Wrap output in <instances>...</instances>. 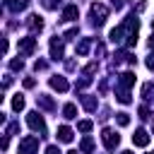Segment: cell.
I'll list each match as a JSON object with an SVG mask.
<instances>
[{"mask_svg": "<svg viewBox=\"0 0 154 154\" xmlns=\"http://www.w3.org/2000/svg\"><path fill=\"white\" fill-rule=\"evenodd\" d=\"M36 149H38V137L29 135V137L19 140V154H36Z\"/></svg>", "mask_w": 154, "mask_h": 154, "instance_id": "6da1fadb", "label": "cell"}, {"mask_svg": "<svg viewBox=\"0 0 154 154\" xmlns=\"http://www.w3.org/2000/svg\"><path fill=\"white\" fill-rule=\"evenodd\" d=\"M91 17H94V24H103L106 17H108V7L101 5V2H94L91 5Z\"/></svg>", "mask_w": 154, "mask_h": 154, "instance_id": "7a4b0ae2", "label": "cell"}, {"mask_svg": "<svg viewBox=\"0 0 154 154\" xmlns=\"http://www.w3.org/2000/svg\"><path fill=\"white\" fill-rule=\"evenodd\" d=\"M26 123H29V128H31V130H36V132H46V123H43V116H38L36 111H31V113L26 116Z\"/></svg>", "mask_w": 154, "mask_h": 154, "instance_id": "3957f363", "label": "cell"}, {"mask_svg": "<svg viewBox=\"0 0 154 154\" xmlns=\"http://www.w3.org/2000/svg\"><path fill=\"white\" fill-rule=\"evenodd\" d=\"M101 140H103V144H106V149H116L118 147V142H120V137H118V132H113L111 128H106L103 132H101Z\"/></svg>", "mask_w": 154, "mask_h": 154, "instance_id": "277c9868", "label": "cell"}, {"mask_svg": "<svg viewBox=\"0 0 154 154\" xmlns=\"http://www.w3.org/2000/svg\"><path fill=\"white\" fill-rule=\"evenodd\" d=\"M34 48H36V38H34V36L19 38V51H22L24 55H31V53H34Z\"/></svg>", "mask_w": 154, "mask_h": 154, "instance_id": "5b68a950", "label": "cell"}, {"mask_svg": "<svg viewBox=\"0 0 154 154\" xmlns=\"http://www.w3.org/2000/svg\"><path fill=\"white\" fill-rule=\"evenodd\" d=\"M48 84H51L55 91H67V87H70V84H67V79H65V77H60V75L51 77V79H48Z\"/></svg>", "mask_w": 154, "mask_h": 154, "instance_id": "8992f818", "label": "cell"}, {"mask_svg": "<svg viewBox=\"0 0 154 154\" xmlns=\"http://www.w3.org/2000/svg\"><path fill=\"white\" fill-rule=\"evenodd\" d=\"M51 58L53 60H60L63 58V41H58V36L51 38Z\"/></svg>", "mask_w": 154, "mask_h": 154, "instance_id": "52a82bcc", "label": "cell"}, {"mask_svg": "<svg viewBox=\"0 0 154 154\" xmlns=\"http://www.w3.org/2000/svg\"><path fill=\"white\" fill-rule=\"evenodd\" d=\"M79 17V10H77V5H67L65 10H63V22H75Z\"/></svg>", "mask_w": 154, "mask_h": 154, "instance_id": "ba28073f", "label": "cell"}, {"mask_svg": "<svg viewBox=\"0 0 154 154\" xmlns=\"http://www.w3.org/2000/svg\"><path fill=\"white\" fill-rule=\"evenodd\" d=\"M26 26H29L31 31H41V29H43V19H41L38 14H29V17H26Z\"/></svg>", "mask_w": 154, "mask_h": 154, "instance_id": "9c48e42d", "label": "cell"}, {"mask_svg": "<svg viewBox=\"0 0 154 154\" xmlns=\"http://www.w3.org/2000/svg\"><path fill=\"white\" fill-rule=\"evenodd\" d=\"M132 142H135L137 147H147V144H149V135H147V130H135Z\"/></svg>", "mask_w": 154, "mask_h": 154, "instance_id": "30bf717a", "label": "cell"}, {"mask_svg": "<svg viewBox=\"0 0 154 154\" xmlns=\"http://www.w3.org/2000/svg\"><path fill=\"white\" fill-rule=\"evenodd\" d=\"M58 140H60V142H72V130H70L67 125H60V128H58Z\"/></svg>", "mask_w": 154, "mask_h": 154, "instance_id": "8fae6325", "label": "cell"}, {"mask_svg": "<svg viewBox=\"0 0 154 154\" xmlns=\"http://www.w3.org/2000/svg\"><path fill=\"white\" fill-rule=\"evenodd\" d=\"M132 84H135V75H132V72H123V75H120V87L128 89V87H132Z\"/></svg>", "mask_w": 154, "mask_h": 154, "instance_id": "7c38bea8", "label": "cell"}, {"mask_svg": "<svg viewBox=\"0 0 154 154\" xmlns=\"http://www.w3.org/2000/svg\"><path fill=\"white\" fill-rule=\"evenodd\" d=\"M5 5H7L12 12H19V10L26 7V0H5Z\"/></svg>", "mask_w": 154, "mask_h": 154, "instance_id": "4fadbf2b", "label": "cell"}, {"mask_svg": "<svg viewBox=\"0 0 154 154\" xmlns=\"http://www.w3.org/2000/svg\"><path fill=\"white\" fill-rule=\"evenodd\" d=\"M89 48H91V41H89V38H82V41L77 43V55H87Z\"/></svg>", "mask_w": 154, "mask_h": 154, "instance_id": "5bb4252c", "label": "cell"}, {"mask_svg": "<svg viewBox=\"0 0 154 154\" xmlns=\"http://www.w3.org/2000/svg\"><path fill=\"white\" fill-rule=\"evenodd\" d=\"M125 31H128L125 26H116V29H111V41H113V43H116V41H120Z\"/></svg>", "mask_w": 154, "mask_h": 154, "instance_id": "9a60e30c", "label": "cell"}, {"mask_svg": "<svg viewBox=\"0 0 154 154\" xmlns=\"http://www.w3.org/2000/svg\"><path fill=\"white\" fill-rule=\"evenodd\" d=\"M36 103H38L41 108H48V111L53 108V99H51V96H36Z\"/></svg>", "mask_w": 154, "mask_h": 154, "instance_id": "2e32d148", "label": "cell"}, {"mask_svg": "<svg viewBox=\"0 0 154 154\" xmlns=\"http://www.w3.org/2000/svg\"><path fill=\"white\" fill-rule=\"evenodd\" d=\"M82 106L87 111H96V99L94 96H82Z\"/></svg>", "mask_w": 154, "mask_h": 154, "instance_id": "e0dca14e", "label": "cell"}, {"mask_svg": "<svg viewBox=\"0 0 154 154\" xmlns=\"http://www.w3.org/2000/svg\"><path fill=\"white\" fill-rule=\"evenodd\" d=\"M79 149H82L84 154H89V152L94 149V140H91V137H84V140L79 142Z\"/></svg>", "mask_w": 154, "mask_h": 154, "instance_id": "ac0fdd59", "label": "cell"}, {"mask_svg": "<svg viewBox=\"0 0 154 154\" xmlns=\"http://www.w3.org/2000/svg\"><path fill=\"white\" fill-rule=\"evenodd\" d=\"M63 116H65V118H75V116H77V106H75V103H67V106L63 108Z\"/></svg>", "mask_w": 154, "mask_h": 154, "instance_id": "d6986e66", "label": "cell"}, {"mask_svg": "<svg viewBox=\"0 0 154 154\" xmlns=\"http://www.w3.org/2000/svg\"><path fill=\"white\" fill-rule=\"evenodd\" d=\"M142 96H144V99H154V84H152V82H147V84L142 87Z\"/></svg>", "mask_w": 154, "mask_h": 154, "instance_id": "ffe728a7", "label": "cell"}, {"mask_svg": "<svg viewBox=\"0 0 154 154\" xmlns=\"http://www.w3.org/2000/svg\"><path fill=\"white\" fill-rule=\"evenodd\" d=\"M12 108H14V111H22V108H24V96H22V94H17V96L12 99Z\"/></svg>", "mask_w": 154, "mask_h": 154, "instance_id": "44dd1931", "label": "cell"}, {"mask_svg": "<svg viewBox=\"0 0 154 154\" xmlns=\"http://www.w3.org/2000/svg\"><path fill=\"white\" fill-rule=\"evenodd\" d=\"M120 103H130V94H128V89H120L118 91V96H116Z\"/></svg>", "mask_w": 154, "mask_h": 154, "instance_id": "7402d4cb", "label": "cell"}, {"mask_svg": "<svg viewBox=\"0 0 154 154\" xmlns=\"http://www.w3.org/2000/svg\"><path fill=\"white\" fill-rule=\"evenodd\" d=\"M116 120H118V125H123V128H125V125H130V116H128V113H118V116H116Z\"/></svg>", "mask_w": 154, "mask_h": 154, "instance_id": "603a6c76", "label": "cell"}, {"mask_svg": "<svg viewBox=\"0 0 154 154\" xmlns=\"http://www.w3.org/2000/svg\"><path fill=\"white\" fill-rule=\"evenodd\" d=\"M77 130H79V132H89V130H91V120H79V123H77Z\"/></svg>", "mask_w": 154, "mask_h": 154, "instance_id": "cb8c5ba5", "label": "cell"}, {"mask_svg": "<svg viewBox=\"0 0 154 154\" xmlns=\"http://www.w3.org/2000/svg\"><path fill=\"white\" fill-rule=\"evenodd\" d=\"M10 67H12V70H22V67H24V60H22V58H19V60L14 58V60H10Z\"/></svg>", "mask_w": 154, "mask_h": 154, "instance_id": "d4e9b609", "label": "cell"}, {"mask_svg": "<svg viewBox=\"0 0 154 154\" xmlns=\"http://www.w3.org/2000/svg\"><path fill=\"white\" fill-rule=\"evenodd\" d=\"M19 132V123H10L7 125V135H17Z\"/></svg>", "mask_w": 154, "mask_h": 154, "instance_id": "484cf974", "label": "cell"}, {"mask_svg": "<svg viewBox=\"0 0 154 154\" xmlns=\"http://www.w3.org/2000/svg\"><path fill=\"white\" fill-rule=\"evenodd\" d=\"M140 118H142V120L149 118V108H147V106H140Z\"/></svg>", "mask_w": 154, "mask_h": 154, "instance_id": "4316f807", "label": "cell"}, {"mask_svg": "<svg viewBox=\"0 0 154 154\" xmlns=\"http://www.w3.org/2000/svg\"><path fill=\"white\" fill-rule=\"evenodd\" d=\"M91 72H96V63H89V65L84 67V75H91Z\"/></svg>", "mask_w": 154, "mask_h": 154, "instance_id": "83f0119b", "label": "cell"}, {"mask_svg": "<svg viewBox=\"0 0 154 154\" xmlns=\"http://www.w3.org/2000/svg\"><path fill=\"white\" fill-rule=\"evenodd\" d=\"M46 154H60V149H58V147H53V144H51V147H46Z\"/></svg>", "mask_w": 154, "mask_h": 154, "instance_id": "f1b7e54d", "label": "cell"}, {"mask_svg": "<svg viewBox=\"0 0 154 154\" xmlns=\"http://www.w3.org/2000/svg\"><path fill=\"white\" fill-rule=\"evenodd\" d=\"M132 5H137V10H140V12L144 10V0H132Z\"/></svg>", "mask_w": 154, "mask_h": 154, "instance_id": "f546056e", "label": "cell"}, {"mask_svg": "<svg viewBox=\"0 0 154 154\" xmlns=\"http://www.w3.org/2000/svg\"><path fill=\"white\" fill-rule=\"evenodd\" d=\"M72 36H77V29H70V31H65V38H72Z\"/></svg>", "mask_w": 154, "mask_h": 154, "instance_id": "4dcf8cb0", "label": "cell"}, {"mask_svg": "<svg viewBox=\"0 0 154 154\" xmlns=\"http://www.w3.org/2000/svg\"><path fill=\"white\" fill-rule=\"evenodd\" d=\"M34 67H36V70H46V63H43V60H36V65H34Z\"/></svg>", "mask_w": 154, "mask_h": 154, "instance_id": "1f68e13d", "label": "cell"}, {"mask_svg": "<svg viewBox=\"0 0 154 154\" xmlns=\"http://www.w3.org/2000/svg\"><path fill=\"white\" fill-rule=\"evenodd\" d=\"M24 87H26V89H31V87H34V79H31V77H26V79H24Z\"/></svg>", "mask_w": 154, "mask_h": 154, "instance_id": "d6a6232c", "label": "cell"}, {"mask_svg": "<svg viewBox=\"0 0 154 154\" xmlns=\"http://www.w3.org/2000/svg\"><path fill=\"white\" fill-rule=\"evenodd\" d=\"M147 67H149V70H154V58H147Z\"/></svg>", "mask_w": 154, "mask_h": 154, "instance_id": "836d02e7", "label": "cell"}, {"mask_svg": "<svg viewBox=\"0 0 154 154\" xmlns=\"http://www.w3.org/2000/svg\"><path fill=\"white\" fill-rule=\"evenodd\" d=\"M113 7H116V10H120V7H123V0H113Z\"/></svg>", "mask_w": 154, "mask_h": 154, "instance_id": "e575fe53", "label": "cell"}, {"mask_svg": "<svg viewBox=\"0 0 154 154\" xmlns=\"http://www.w3.org/2000/svg\"><path fill=\"white\" fill-rule=\"evenodd\" d=\"M149 46H152V48H154V36H152V41H149Z\"/></svg>", "mask_w": 154, "mask_h": 154, "instance_id": "d590c367", "label": "cell"}, {"mask_svg": "<svg viewBox=\"0 0 154 154\" xmlns=\"http://www.w3.org/2000/svg\"><path fill=\"white\" fill-rule=\"evenodd\" d=\"M152 31H154V22H152Z\"/></svg>", "mask_w": 154, "mask_h": 154, "instance_id": "8d00e7d4", "label": "cell"}, {"mask_svg": "<svg viewBox=\"0 0 154 154\" xmlns=\"http://www.w3.org/2000/svg\"><path fill=\"white\" fill-rule=\"evenodd\" d=\"M123 154H132V152H123Z\"/></svg>", "mask_w": 154, "mask_h": 154, "instance_id": "74e56055", "label": "cell"}, {"mask_svg": "<svg viewBox=\"0 0 154 154\" xmlns=\"http://www.w3.org/2000/svg\"><path fill=\"white\" fill-rule=\"evenodd\" d=\"M152 132H154V123H152Z\"/></svg>", "mask_w": 154, "mask_h": 154, "instance_id": "f35d334b", "label": "cell"}, {"mask_svg": "<svg viewBox=\"0 0 154 154\" xmlns=\"http://www.w3.org/2000/svg\"><path fill=\"white\" fill-rule=\"evenodd\" d=\"M67 154H77V152H67Z\"/></svg>", "mask_w": 154, "mask_h": 154, "instance_id": "ab89813d", "label": "cell"}]
</instances>
